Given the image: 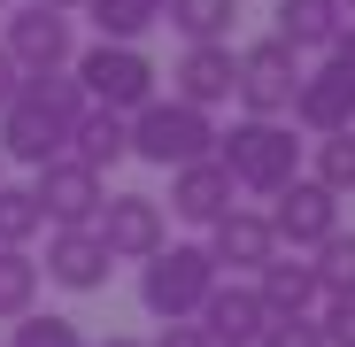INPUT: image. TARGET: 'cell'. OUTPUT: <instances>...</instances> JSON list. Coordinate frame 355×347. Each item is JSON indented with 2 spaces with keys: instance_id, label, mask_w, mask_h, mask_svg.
Wrapping results in <instances>:
<instances>
[{
  "instance_id": "6da1fadb",
  "label": "cell",
  "mask_w": 355,
  "mask_h": 347,
  "mask_svg": "<svg viewBox=\"0 0 355 347\" xmlns=\"http://www.w3.org/2000/svg\"><path fill=\"white\" fill-rule=\"evenodd\" d=\"M93 100L78 93L70 70H46V78H24L16 100L0 108V162H54V154H70V132H78V116Z\"/></svg>"
},
{
  "instance_id": "7a4b0ae2",
  "label": "cell",
  "mask_w": 355,
  "mask_h": 347,
  "mask_svg": "<svg viewBox=\"0 0 355 347\" xmlns=\"http://www.w3.org/2000/svg\"><path fill=\"white\" fill-rule=\"evenodd\" d=\"M302 154H309V139H293L286 116H240L232 132H216V162L232 170V186L263 193V201L302 178Z\"/></svg>"
},
{
  "instance_id": "3957f363",
  "label": "cell",
  "mask_w": 355,
  "mask_h": 347,
  "mask_svg": "<svg viewBox=\"0 0 355 347\" xmlns=\"http://www.w3.org/2000/svg\"><path fill=\"white\" fill-rule=\"evenodd\" d=\"M209 294H216V263H209L201 240H170L162 255L139 263V309H147L155 324H186V317H201Z\"/></svg>"
},
{
  "instance_id": "277c9868",
  "label": "cell",
  "mask_w": 355,
  "mask_h": 347,
  "mask_svg": "<svg viewBox=\"0 0 355 347\" xmlns=\"http://www.w3.org/2000/svg\"><path fill=\"white\" fill-rule=\"evenodd\" d=\"M70 78L93 108H116V116H139L155 100V62H147V46H116V39H93L85 54H70Z\"/></svg>"
},
{
  "instance_id": "5b68a950",
  "label": "cell",
  "mask_w": 355,
  "mask_h": 347,
  "mask_svg": "<svg viewBox=\"0 0 355 347\" xmlns=\"http://www.w3.org/2000/svg\"><path fill=\"white\" fill-rule=\"evenodd\" d=\"M132 154H139V162H155V170H186V162L216 154V116L155 93V100L132 116Z\"/></svg>"
},
{
  "instance_id": "8992f818",
  "label": "cell",
  "mask_w": 355,
  "mask_h": 347,
  "mask_svg": "<svg viewBox=\"0 0 355 347\" xmlns=\"http://www.w3.org/2000/svg\"><path fill=\"white\" fill-rule=\"evenodd\" d=\"M293 85H302V54L286 39H255L232 54V100L248 116H286L293 108Z\"/></svg>"
},
{
  "instance_id": "52a82bcc",
  "label": "cell",
  "mask_w": 355,
  "mask_h": 347,
  "mask_svg": "<svg viewBox=\"0 0 355 347\" xmlns=\"http://www.w3.org/2000/svg\"><path fill=\"white\" fill-rule=\"evenodd\" d=\"M93 240L108 247V263H147L170 247V224H162V201L155 193H108L101 216H93Z\"/></svg>"
},
{
  "instance_id": "ba28073f",
  "label": "cell",
  "mask_w": 355,
  "mask_h": 347,
  "mask_svg": "<svg viewBox=\"0 0 355 347\" xmlns=\"http://www.w3.org/2000/svg\"><path fill=\"white\" fill-rule=\"evenodd\" d=\"M0 46H8V62L24 70V78H46V70H70V54H78V39H70V16L62 8H8V31H0Z\"/></svg>"
},
{
  "instance_id": "9c48e42d",
  "label": "cell",
  "mask_w": 355,
  "mask_h": 347,
  "mask_svg": "<svg viewBox=\"0 0 355 347\" xmlns=\"http://www.w3.org/2000/svg\"><path fill=\"white\" fill-rule=\"evenodd\" d=\"M31 201H39L46 231H62V224H93L101 201H108V186H101V170H85L78 154H54V162H39Z\"/></svg>"
},
{
  "instance_id": "30bf717a",
  "label": "cell",
  "mask_w": 355,
  "mask_h": 347,
  "mask_svg": "<svg viewBox=\"0 0 355 347\" xmlns=\"http://www.w3.org/2000/svg\"><path fill=\"white\" fill-rule=\"evenodd\" d=\"M270 240L278 247H293V255H317L324 240H332V231H340V201L317 186V178H293L286 193H270Z\"/></svg>"
},
{
  "instance_id": "8fae6325",
  "label": "cell",
  "mask_w": 355,
  "mask_h": 347,
  "mask_svg": "<svg viewBox=\"0 0 355 347\" xmlns=\"http://www.w3.org/2000/svg\"><path fill=\"white\" fill-rule=\"evenodd\" d=\"M293 124H302L309 139H332V132H355V78L347 70H302V85H293Z\"/></svg>"
},
{
  "instance_id": "7c38bea8",
  "label": "cell",
  "mask_w": 355,
  "mask_h": 347,
  "mask_svg": "<svg viewBox=\"0 0 355 347\" xmlns=\"http://www.w3.org/2000/svg\"><path fill=\"white\" fill-rule=\"evenodd\" d=\"M62 294H101L108 285V247L93 240V224H62V231H46V263H39Z\"/></svg>"
},
{
  "instance_id": "4fadbf2b",
  "label": "cell",
  "mask_w": 355,
  "mask_h": 347,
  "mask_svg": "<svg viewBox=\"0 0 355 347\" xmlns=\"http://www.w3.org/2000/svg\"><path fill=\"white\" fill-rule=\"evenodd\" d=\"M216 347H255L263 339V324H270V309H263V294L248 278H216V294L201 301V317H193Z\"/></svg>"
},
{
  "instance_id": "5bb4252c",
  "label": "cell",
  "mask_w": 355,
  "mask_h": 347,
  "mask_svg": "<svg viewBox=\"0 0 355 347\" xmlns=\"http://www.w3.org/2000/svg\"><path fill=\"white\" fill-rule=\"evenodd\" d=\"M240 186H232V170L216 162V154H201V162H186V170H170V208L186 216V224H216V216H232L240 201H232Z\"/></svg>"
},
{
  "instance_id": "9a60e30c",
  "label": "cell",
  "mask_w": 355,
  "mask_h": 347,
  "mask_svg": "<svg viewBox=\"0 0 355 347\" xmlns=\"http://www.w3.org/2000/svg\"><path fill=\"white\" fill-rule=\"evenodd\" d=\"M201 247H209L216 278H224V270H263V263L278 255V240H270V216H263V208H232V216H216Z\"/></svg>"
},
{
  "instance_id": "2e32d148",
  "label": "cell",
  "mask_w": 355,
  "mask_h": 347,
  "mask_svg": "<svg viewBox=\"0 0 355 347\" xmlns=\"http://www.w3.org/2000/svg\"><path fill=\"white\" fill-rule=\"evenodd\" d=\"M248 285L263 294V309H270V317H309V309L324 301V285H317L309 255H286V247H278V255H270V263H263Z\"/></svg>"
},
{
  "instance_id": "e0dca14e",
  "label": "cell",
  "mask_w": 355,
  "mask_h": 347,
  "mask_svg": "<svg viewBox=\"0 0 355 347\" xmlns=\"http://www.w3.org/2000/svg\"><path fill=\"white\" fill-rule=\"evenodd\" d=\"M170 100H186V108H224V100H232V46H224V39L186 46V54H178V78H170Z\"/></svg>"
},
{
  "instance_id": "ac0fdd59",
  "label": "cell",
  "mask_w": 355,
  "mask_h": 347,
  "mask_svg": "<svg viewBox=\"0 0 355 347\" xmlns=\"http://www.w3.org/2000/svg\"><path fill=\"white\" fill-rule=\"evenodd\" d=\"M270 16H278L270 39H286L293 54H324V46L340 39V24H347V16H340V0H278Z\"/></svg>"
},
{
  "instance_id": "d6986e66",
  "label": "cell",
  "mask_w": 355,
  "mask_h": 347,
  "mask_svg": "<svg viewBox=\"0 0 355 347\" xmlns=\"http://www.w3.org/2000/svg\"><path fill=\"white\" fill-rule=\"evenodd\" d=\"M70 154H78L85 170H101V178H108V162L132 154V116H116V108H85L78 132H70Z\"/></svg>"
},
{
  "instance_id": "ffe728a7",
  "label": "cell",
  "mask_w": 355,
  "mask_h": 347,
  "mask_svg": "<svg viewBox=\"0 0 355 347\" xmlns=\"http://www.w3.org/2000/svg\"><path fill=\"white\" fill-rule=\"evenodd\" d=\"M232 16H240V0H162V24L186 39V46L232 39Z\"/></svg>"
},
{
  "instance_id": "44dd1931",
  "label": "cell",
  "mask_w": 355,
  "mask_h": 347,
  "mask_svg": "<svg viewBox=\"0 0 355 347\" xmlns=\"http://www.w3.org/2000/svg\"><path fill=\"white\" fill-rule=\"evenodd\" d=\"M85 16H93V31H101V39L139 46V39L162 24V0H85Z\"/></svg>"
},
{
  "instance_id": "7402d4cb",
  "label": "cell",
  "mask_w": 355,
  "mask_h": 347,
  "mask_svg": "<svg viewBox=\"0 0 355 347\" xmlns=\"http://www.w3.org/2000/svg\"><path fill=\"white\" fill-rule=\"evenodd\" d=\"M39 309V263L31 247H0V324H16Z\"/></svg>"
},
{
  "instance_id": "603a6c76",
  "label": "cell",
  "mask_w": 355,
  "mask_h": 347,
  "mask_svg": "<svg viewBox=\"0 0 355 347\" xmlns=\"http://www.w3.org/2000/svg\"><path fill=\"white\" fill-rule=\"evenodd\" d=\"M309 178L332 193V201H347L355 193V132H332V139H309Z\"/></svg>"
},
{
  "instance_id": "cb8c5ba5",
  "label": "cell",
  "mask_w": 355,
  "mask_h": 347,
  "mask_svg": "<svg viewBox=\"0 0 355 347\" xmlns=\"http://www.w3.org/2000/svg\"><path fill=\"white\" fill-rule=\"evenodd\" d=\"M309 270H317V285H324V301H347V294H355V231H347V224L309 255Z\"/></svg>"
},
{
  "instance_id": "d4e9b609",
  "label": "cell",
  "mask_w": 355,
  "mask_h": 347,
  "mask_svg": "<svg viewBox=\"0 0 355 347\" xmlns=\"http://www.w3.org/2000/svg\"><path fill=\"white\" fill-rule=\"evenodd\" d=\"M39 231H46V216H39L31 186H0V247H31Z\"/></svg>"
},
{
  "instance_id": "484cf974",
  "label": "cell",
  "mask_w": 355,
  "mask_h": 347,
  "mask_svg": "<svg viewBox=\"0 0 355 347\" xmlns=\"http://www.w3.org/2000/svg\"><path fill=\"white\" fill-rule=\"evenodd\" d=\"M8 347H85V332H78L70 317H39V309H31V317H16V339H8Z\"/></svg>"
},
{
  "instance_id": "4316f807",
  "label": "cell",
  "mask_w": 355,
  "mask_h": 347,
  "mask_svg": "<svg viewBox=\"0 0 355 347\" xmlns=\"http://www.w3.org/2000/svg\"><path fill=\"white\" fill-rule=\"evenodd\" d=\"M255 347H324V324L317 317H270Z\"/></svg>"
},
{
  "instance_id": "83f0119b",
  "label": "cell",
  "mask_w": 355,
  "mask_h": 347,
  "mask_svg": "<svg viewBox=\"0 0 355 347\" xmlns=\"http://www.w3.org/2000/svg\"><path fill=\"white\" fill-rule=\"evenodd\" d=\"M317 324H324V347H355V294L347 301H324Z\"/></svg>"
},
{
  "instance_id": "f1b7e54d",
  "label": "cell",
  "mask_w": 355,
  "mask_h": 347,
  "mask_svg": "<svg viewBox=\"0 0 355 347\" xmlns=\"http://www.w3.org/2000/svg\"><path fill=\"white\" fill-rule=\"evenodd\" d=\"M147 347H216V339H209V332H201V324L186 317V324H162V332H155Z\"/></svg>"
},
{
  "instance_id": "f546056e",
  "label": "cell",
  "mask_w": 355,
  "mask_h": 347,
  "mask_svg": "<svg viewBox=\"0 0 355 347\" xmlns=\"http://www.w3.org/2000/svg\"><path fill=\"white\" fill-rule=\"evenodd\" d=\"M324 62H332V70H347V78H355V24H340V39H332V46H324Z\"/></svg>"
},
{
  "instance_id": "4dcf8cb0",
  "label": "cell",
  "mask_w": 355,
  "mask_h": 347,
  "mask_svg": "<svg viewBox=\"0 0 355 347\" xmlns=\"http://www.w3.org/2000/svg\"><path fill=\"white\" fill-rule=\"evenodd\" d=\"M16 85H24V70L8 62V46H0V108H8V100H16Z\"/></svg>"
},
{
  "instance_id": "1f68e13d",
  "label": "cell",
  "mask_w": 355,
  "mask_h": 347,
  "mask_svg": "<svg viewBox=\"0 0 355 347\" xmlns=\"http://www.w3.org/2000/svg\"><path fill=\"white\" fill-rule=\"evenodd\" d=\"M31 8H62V16H70V8H85V0H31Z\"/></svg>"
},
{
  "instance_id": "d6a6232c",
  "label": "cell",
  "mask_w": 355,
  "mask_h": 347,
  "mask_svg": "<svg viewBox=\"0 0 355 347\" xmlns=\"http://www.w3.org/2000/svg\"><path fill=\"white\" fill-rule=\"evenodd\" d=\"M101 347H147V339H124V332H116V339H101Z\"/></svg>"
},
{
  "instance_id": "836d02e7",
  "label": "cell",
  "mask_w": 355,
  "mask_h": 347,
  "mask_svg": "<svg viewBox=\"0 0 355 347\" xmlns=\"http://www.w3.org/2000/svg\"><path fill=\"white\" fill-rule=\"evenodd\" d=\"M340 16H347V24H355V0H340Z\"/></svg>"
},
{
  "instance_id": "e575fe53",
  "label": "cell",
  "mask_w": 355,
  "mask_h": 347,
  "mask_svg": "<svg viewBox=\"0 0 355 347\" xmlns=\"http://www.w3.org/2000/svg\"><path fill=\"white\" fill-rule=\"evenodd\" d=\"M0 16H8V0H0Z\"/></svg>"
}]
</instances>
